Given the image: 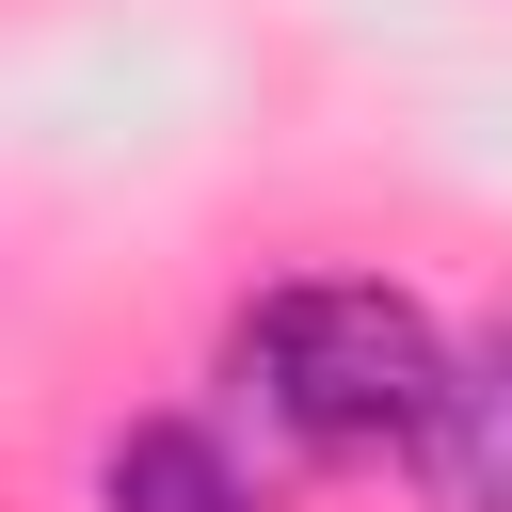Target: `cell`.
Wrapping results in <instances>:
<instances>
[{
    "mask_svg": "<svg viewBox=\"0 0 512 512\" xmlns=\"http://www.w3.org/2000/svg\"><path fill=\"white\" fill-rule=\"evenodd\" d=\"M96 512H272V480L208 432V416H112L96 432Z\"/></svg>",
    "mask_w": 512,
    "mask_h": 512,
    "instance_id": "cell-2",
    "label": "cell"
},
{
    "mask_svg": "<svg viewBox=\"0 0 512 512\" xmlns=\"http://www.w3.org/2000/svg\"><path fill=\"white\" fill-rule=\"evenodd\" d=\"M416 496L432 512H512V320H480L448 352V400L416 432Z\"/></svg>",
    "mask_w": 512,
    "mask_h": 512,
    "instance_id": "cell-3",
    "label": "cell"
},
{
    "mask_svg": "<svg viewBox=\"0 0 512 512\" xmlns=\"http://www.w3.org/2000/svg\"><path fill=\"white\" fill-rule=\"evenodd\" d=\"M448 320L400 288V272H288L224 320V368L240 400L304 448V464H416L432 400H448Z\"/></svg>",
    "mask_w": 512,
    "mask_h": 512,
    "instance_id": "cell-1",
    "label": "cell"
}]
</instances>
